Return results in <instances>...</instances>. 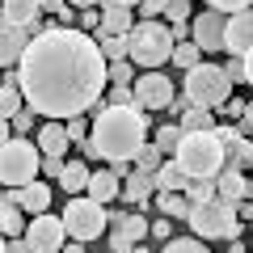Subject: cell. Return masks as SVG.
I'll list each match as a JSON object with an SVG mask.
<instances>
[{
    "instance_id": "3",
    "label": "cell",
    "mask_w": 253,
    "mask_h": 253,
    "mask_svg": "<svg viewBox=\"0 0 253 253\" xmlns=\"http://www.w3.org/2000/svg\"><path fill=\"white\" fill-rule=\"evenodd\" d=\"M126 42H131V63L144 68V72H161V63H173V51H177L173 26L161 21V17L135 21V30L126 34Z\"/></svg>"
},
{
    "instance_id": "19",
    "label": "cell",
    "mask_w": 253,
    "mask_h": 253,
    "mask_svg": "<svg viewBox=\"0 0 253 253\" xmlns=\"http://www.w3.org/2000/svg\"><path fill=\"white\" fill-rule=\"evenodd\" d=\"M84 194H89V199H97V203H114V199H123V177H118L114 169H97Z\"/></svg>"
},
{
    "instance_id": "56",
    "label": "cell",
    "mask_w": 253,
    "mask_h": 253,
    "mask_svg": "<svg viewBox=\"0 0 253 253\" xmlns=\"http://www.w3.org/2000/svg\"><path fill=\"white\" fill-rule=\"evenodd\" d=\"M63 253H68V249H63Z\"/></svg>"
},
{
    "instance_id": "7",
    "label": "cell",
    "mask_w": 253,
    "mask_h": 253,
    "mask_svg": "<svg viewBox=\"0 0 253 253\" xmlns=\"http://www.w3.org/2000/svg\"><path fill=\"white\" fill-rule=\"evenodd\" d=\"M181 93L190 97V106H203V110H215L219 114L228 106V97H232V81H228V72L215 68V63H199V68L186 72Z\"/></svg>"
},
{
    "instance_id": "51",
    "label": "cell",
    "mask_w": 253,
    "mask_h": 253,
    "mask_svg": "<svg viewBox=\"0 0 253 253\" xmlns=\"http://www.w3.org/2000/svg\"><path fill=\"white\" fill-rule=\"evenodd\" d=\"M110 169H114L118 177H126V173H135V169H131V161H114V165H110Z\"/></svg>"
},
{
    "instance_id": "6",
    "label": "cell",
    "mask_w": 253,
    "mask_h": 253,
    "mask_svg": "<svg viewBox=\"0 0 253 253\" xmlns=\"http://www.w3.org/2000/svg\"><path fill=\"white\" fill-rule=\"evenodd\" d=\"M42 148L30 144L26 135H13L4 139V148H0V181H4V190H21L30 186V181L38 177V169H42Z\"/></svg>"
},
{
    "instance_id": "53",
    "label": "cell",
    "mask_w": 253,
    "mask_h": 253,
    "mask_svg": "<svg viewBox=\"0 0 253 253\" xmlns=\"http://www.w3.org/2000/svg\"><path fill=\"white\" fill-rule=\"evenodd\" d=\"M110 4H126V9H131V4H139V0H110Z\"/></svg>"
},
{
    "instance_id": "8",
    "label": "cell",
    "mask_w": 253,
    "mask_h": 253,
    "mask_svg": "<svg viewBox=\"0 0 253 253\" xmlns=\"http://www.w3.org/2000/svg\"><path fill=\"white\" fill-rule=\"evenodd\" d=\"M63 224H68V236L72 241H97L101 232H106L110 224V211L106 203L89 199V194H76V199H68V207H63Z\"/></svg>"
},
{
    "instance_id": "18",
    "label": "cell",
    "mask_w": 253,
    "mask_h": 253,
    "mask_svg": "<svg viewBox=\"0 0 253 253\" xmlns=\"http://www.w3.org/2000/svg\"><path fill=\"white\" fill-rule=\"evenodd\" d=\"M131 30H135V21H131V9H126V4H101V30H97V38L101 34H131Z\"/></svg>"
},
{
    "instance_id": "27",
    "label": "cell",
    "mask_w": 253,
    "mask_h": 253,
    "mask_svg": "<svg viewBox=\"0 0 253 253\" xmlns=\"http://www.w3.org/2000/svg\"><path fill=\"white\" fill-rule=\"evenodd\" d=\"M181 126H186V131H215V110L190 106L186 114H181Z\"/></svg>"
},
{
    "instance_id": "4",
    "label": "cell",
    "mask_w": 253,
    "mask_h": 253,
    "mask_svg": "<svg viewBox=\"0 0 253 253\" xmlns=\"http://www.w3.org/2000/svg\"><path fill=\"white\" fill-rule=\"evenodd\" d=\"M173 161L186 169V177H219L228 169V148L215 131H186V139L177 144Z\"/></svg>"
},
{
    "instance_id": "17",
    "label": "cell",
    "mask_w": 253,
    "mask_h": 253,
    "mask_svg": "<svg viewBox=\"0 0 253 253\" xmlns=\"http://www.w3.org/2000/svg\"><path fill=\"white\" fill-rule=\"evenodd\" d=\"M110 224H114V232L123 236V241H131V245H144V236L152 232V224L144 219V211H131V215L110 211Z\"/></svg>"
},
{
    "instance_id": "52",
    "label": "cell",
    "mask_w": 253,
    "mask_h": 253,
    "mask_svg": "<svg viewBox=\"0 0 253 253\" xmlns=\"http://www.w3.org/2000/svg\"><path fill=\"white\" fill-rule=\"evenodd\" d=\"M245 84H253V51L245 55Z\"/></svg>"
},
{
    "instance_id": "34",
    "label": "cell",
    "mask_w": 253,
    "mask_h": 253,
    "mask_svg": "<svg viewBox=\"0 0 253 253\" xmlns=\"http://www.w3.org/2000/svg\"><path fill=\"white\" fill-rule=\"evenodd\" d=\"M106 106H135V84H110Z\"/></svg>"
},
{
    "instance_id": "25",
    "label": "cell",
    "mask_w": 253,
    "mask_h": 253,
    "mask_svg": "<svg viewBox=\"0 0 253 253\" xmlns=\"http://www.w3.org/2000/svg\"><path fill=\"white\" fill-rule=\"evenodd\" d=\"M181 139H186V126H181V123H165V126H156V139H152V144L161 148L165 156H173Z\"/></svg>"
},
{
    "instance_id": "23",
    "label": "cell",
    "mask_w": 253,
    "mask_h": 253,
    "mask_svg": "<svg viewBox=\"0 0 253 253\" xmlns=\"http://www.w3.org/2000/svg\"><path fill=\"white\" fill-rule=\"evenodd\" d=\"M38 17H42V4L38 0H4V21L9 26H38Z\"/></svg>"
},
{
    "instance_id": "29",
    "label": "cell",
    "mask_w": 253,
    "mask_h": 253,
    "mask_svg": "<svg viewBox=\"0 0 253 253\" xmlns=\"http://www.w3.org/2000/svg\"><path fill=\"white\" fill-rule=\"evenodd\" d=\"M219 194V177H194L186 186V199L190 203H207V199H215Z\"/></svg>"
},
{
    "instance_id": "16",
    "label": "cell",
    "mask_w": 253,
    "mask_h": 253,
    "mask_svg": "<svg viewBox=\"0 0 253 253\" xmlns=\"http://www.w3.org/2000/svg\"><path fill=\"white\" fill-rule=\"evenodd\" d=\"M4 194L17 199L30 215H46V207H51V186H46V181H30V186H21V190H4Z\"/></svg>"
},
{
    "instance_id": "55",
    "label": "cell",
    "mask_w": 253,
    "mask_h": 253,
    "mask_svg": "<svg viewBox=\"0 0 253 253\" xmlns=\"http://www.w3.org/2000/svg\"><path fill=\"white\" fill-rule=\"evenodd\" d=\"M249 241H253V232H249Z\"/></svg>"
},
{
    "instance_id": "33",
    "label": "cell",
    "mask_w": 253,
    "mask_h": 253,
    "mask_svg": "<svg viewBox=\"0 0 253 253\" xmlns=\"http://www.w3.org/2000/svg\"><path fill=\"white\" fill-rule=\"evenodd\" d=\"M165 21H169V26H190V21H194V13H190V0H169Z\"/></svg>"
},
{
    "instance_id": "35",
    "label": "cell",
    "mask_w": 253,
    "mask_h": 253,
    "mask_svg": "<svg viewBox=\"0 0 253 253\" xmlns=\"http://www.w3.org/2000/svg\"><path fill=\"white\" fill-rule=\"evenodd\" d=\"M131 76H135V63L131 59H114L110 63V84H131Z\"/></svg>"
},
{
    "instance_id": "36",
    "label": "cell",
    "mask_w": 253,
    "mask_h": 253,
    "mask_svg": "<svg viewBox=\"0 0 253 253\" xmlns=\"http://www.w3.org/2000/svg\"><path fill=\"white\" fill-rule=\"evenodd\" d=\"M34 118H38V110H21L17 118H9V126H13V135H26V131H34Z\"/></svg>"
},
{
    "instance_id": "49",
    "label": "cell",
    "mask_w": 253,
    "mask_h": 253,
    "mask_svg": "<svg viewBox=\"0 0 253 253\" xmlns=\"http://www.w3.org/2000/svg\"><path fill=\"white\" fill-rule=\"evenodd\" d=\"M236 215H241L245 224H253V203H249V199H245V203H236Z\"/></svg>"
},
{
    "instance_id": "48",
    "label": "cell",
    "mask_w": 253,
    "mask_h": 253,
    "mask_svg": "<svg viewBox=\"0 0 253 253\" xmlns=\"http://www.w3.org/2000/svg\"><path fill=\"white\" fill-rule=\"evenodd\" d=\"M38 4H42V13H55V17L68 9V0H38Z\"/></svg>"
},
{
    "instance_id": "22",
    "label": "cell",
    "mask_w": 253,
    "mask_h": 253,
    "mask_svg": "<svg viewBox=\"0 0 253 253\" xmlns=\"http://www.w3.org/2000/svg\"><path fill=\"white\" fill-rule=\"evenodd\" d=\"M152 177H156V194H186V186H190L186 169H181L177 161H165Z\"/></svg>"
},
{
    "instance_id": "5",
    "label": "cell",
    "mask_w": 253,
    "mask_h": 253,
    "mask_svg": "<svg viewBox=\"0 0 253 253\" xmlns=\"http://www.w3.org/2000/svg\"><path fill=\"white\" fill-rule=\"evenodd\" d=\"M190 232L203 236V241H236L241 232V215H236V203L228 199H207V203H194L190 207Z\"/></svg>"
},
{
    "instance_id": "45",
    "label": "cell",
    "mask_w": 253,
    "mask_h": 253,
    "mask_svg": "<svg viewBox=\"0 0 253 253\" xmlns=\"http://www.w3.org/2000/svg\"><path fill=\"white\" fill-rule=\"evenodd\" d=\"M42 173H46V177H59V173H63V156H46V161H42Z\"/></svg>"
},
{
    "instance_id": "20",
    "label": "cell",
    "mask_w": 253,
    "mask_h": 253,
    "mask_svg": "<svg viewBox=\"0 0 253 253\" xmlns=\"http://www.w3.org/2000/svg\"><path fill=\"white\" fill-rule=\"evenodd\" d=\"M0 228H4V236H26V228H30V211L9 194L0 199Z\"/></svg>"
},
{
    "instance_id": "43",
    "label": "cell",
    "mask_w": 253,
    "mask_h": 253,
    "mask_svg": "<svg viewBox=\"0 0 253 253\" xmlns=\"http://www.w3.org/2000/svg\"><path fill=\"white\" fill-rule=\"evenodd\" d=\"M165 9H169V0H139V13L144 17H161Z\"/></svg>"
},
{
    "instance_id": "30",
    "label": "cell",
    "mask_w": 253,
    "mask_h": 253,
    "mask_svg": "<svg viewBox=\"0 0 253 253\" xmlns=\"http://www.w3.org/2000/svg\"><path fill=\"white\" fill-rule=\"evenodd\" d=\"M97 42H101V55H106L110 63L114 59H131V42H126L123 34H101Z\"/></svg>"
},
{
    "instance_id": "41",
    "label": "cell",
    "mask_w": 253,
    "mask_h": 253,
    "mask_svg": "<svg viewBox=\"0 0 253 253\" xmlns=\"http://www.w3.org/2000/svg\"><path fill=\"white\" fill-rule=\"evenodd\" d=\"M0 253H34V249H30L26 236H4V249H0Z\"/></svg>"
},
{
    "instance_id": "50",
    "label": "cell",
    "mask_w": 253,
    "mask_h": 253,
    "mask_svg": "<svg viewBox=\"0 0 253 253\" xmlns=\"http://www.w3.org/2000/svg\"><path fill=\"white\" fill-rule=\"evenodd\" d=\"M68 4H72V9H81V13H84V9H97V4H106V0H68Z\"/></svg>"
},
{
    "instance_id": "15",
    "label": "cell",
    "mask_w": 253,
    "mask_h": 253,
    "mask_svg": "<svg viewBox=\"0 0 253 253\" xmlns=\"http://www.w3.org/2000/svg\"><path fill=\"white\" fill-rule=\"evenodd\" d=\"M156 194V177L152 173H144V169H135V173H126L123 177V203H131V207H139L144 211V203Z\"/></svg>"
},
{
    "instance_id": "38",
    "label": "cell",
    "mask_w": 253,
    "mask_h": 253,
    "mask_svg": "<svg viewBox=\"0 0 253 253\" xmlns=\"http://www.w3.org/2000/svg\"><path fill=\"white\" fill-rule=\"evenodd\" d=\"M68 135H72V144H84V139L93 135V126L84 123V114L81 118H68Z\"/></svg>"
},
{
    "instance_id": "10",
    "label": "cell",
    "mask_w": 253,
    "mask_h": 253,
    "mask_svg": "<svg viewBox=\"0 0 253 253\" xmlns=\"http://www.w3.org/2000/svg\"><path fill=\"white\" fill-rule=\"evenodd\" d=\"M173 97H177V89H173V81L165 72H144L135 81V106L139 110H169Z\"/></svg>"
},
{
    "instance_id": "42",
    "label": "cell",
    "mask_w": 253,
    "mask_h": 253,
    "mask_svg": "<svg viewBox=\"0 0 253 253\" xmlns=\"http://www.w3.org/2000/svg\"><path fill=\"white\" fill-rule=\"evenodd\" d=\"M81 30H84V34H89V30L97 34V30H101V13H97V9H84V13H81Z\"/></svg>"
},
{
    "instance_id": "2",
    "label": "cell",
    "mask_w": 253,
    "mask_h": 253,
    "mask_svg": "<svg viewBox=\"0 0 253 253\" xmlns=\"http://www.w3.org/2000/svg\"><path fill=\"white\" fill-rule=\"evenodd\" d=\"M97 118H93V148L101 161H135V152L148 144V118L139 106H106L97 101Z\"/></svg>"
},
{
    "instance_id": "9",
    "label": "cell",
    "mask_w": 253,
    "mask_h": 253,
    "mask_svg": "<svg viewBox=\"0 0 253 253\" xmlns=\"http://www.w3.org/2000/svg\"><path fill=\"white\" fill-rule=\"evenodd\" d=\"M26 241L34 253H63V241H68V224L63 215H30V228H26Z\"/></svg>"
},
{
    "instance_id": "1",
    "label": "cell",
    "mask_w": 253,
    "mask_h": 253,
    "mask_svg": "<svg viewBox=\"0 0 253 253\" xmlns=\"http://www.w3.org/2000/svg\"><path fill=\"white\" fill-rule=\"evenodd\" d=\"M110 81V59L101 42L76 26H46L34 34L26 59L17 63V84L26 93L30 110L42 118H81L101 101Z\"/></svg>"
},
{
    "instance_id": "32",
    "label": "cell",
    "mask_w": 253,
    "mask_h": 253,
    "mask_svg": "<svg viewBox=\"0 0 253 253\" xmlns=\"http://www.w3.org/2000/svg\"><path fill=\"white\" fill-rule=\"evenodd\" d=\"M161 165H165V152H161L156 144H144V148L135 152V169H144V173H156Z\"/></svg>"
},
{
    "instance_id": "46",
    "label": "cell",
    "mask_w": 253,
    "mask_h": 253,
    "mask_svg": "<svg viewBox=\"0 0 253 253\" xmlns=\"http://www.w3.org/2000/svg\"><path fill=\"white\" fill-rule=\"evenodd\" d=\"M131 249H135L131 241H123L118 232H110V253H131Z\"/></svg>"
},
{
    "instance_id": "44",
    "label": "cell",
    "mask_w": 253,
    "mask_h": 253,
    "mask_svg": "<svg viewBox=\"0 0 253 253\" xmlns=\"http://www.w3.org/2000/svg\"><path fill=\"white\" fill-rule=\"evenodd\" d=\"M152 236H161V241H173V219H169V215H161V219L152 224Z\"/></svg>"
},
{
    "instance_id": "37",
    "label": "cell",
    "mask_w": 253,
    "mask_h": 253,
    "mask_svg": "<svg viewBox=\"0 0 253 253\" xmlns=\"http://www.w3.org/2000/svg\"><path fill=\"white\" fill-rule=\"evenodd\" d=\"M207 9H219V13H245V9H253V0H207Z\"/></svg>"
},
{
    "instance_id": "21",
    "label": "cell",
    "mask_w": 253,
    "mask_h": 253,
    "mask_svg": "<svg viewBox=\"0 0 253 253\" xmlns=\"http://www.w3.org/2000/svg\"><path fill=\"white\" fill-rule=\"evenodd\" d=\"M219 199H228V203L253 199V181L245 177L241 169H224V173H219Z\"/></svg>"
},
{
    "instance_id": "31",
    "label": "cell",
    "mask_w": 253,
    "mask_h": 253,
    "mask_svg": "<svg viewBox=\"0 0 253 253\" xmlns=\"http://www.w3.org/2000/svg\"><path fill=\"white\" fill-rule=\"evenodd\" d=\"M161 253H211V249L203 236H173V241H165Z\"/></svg>"
},
{
    "instance_id": "39",
    "label": "cell",
    "mask_w": 253,
    "mask_h": 253,
    "mask_svg": "<svg viewBox=\"0 0 253 253\" xmlns=\"http://www.w3.org/2000/svg\"><path fill=\"white\" fill-rule=\"evenodd\" d=\"M224 72H228V81H232V84H241L245 81V59H241V55H232V59L224 63Z\"/></svg>"
},
{
    "instance_id": "14",
    "label": "cell",
    "mask_w": 253,
    "mask_h": 253,
    "mask_svg": "<svg viewBox=\"0 0 253 253\" xmlns=\"http://www.w3.org/2000/svg\"><path fill=\"white\" fill-rule=\"evenodd\" d=\"M38 148H42V156H68V148H72L68 123H59V118H46V123L38 126Z\"/></svg>"
},
{
    "instance_id": "13",
    "label": "cell",
    "mask_w": 253,
    "mask_h": 253,
    "mask_svg": "<svg viewBox=\"0 0 253 253\" xmlns=\"http://www.w3.org/2000/svg\"><path fill=\"white\" fill-rule=\"evenodd\" d=\"M224 51H228V55H241V59L253 51V9L232 13V17H228V38H224Z\"/></svg>"
},
{
    "instance_id": "54",
    "label": "cell",
    "mask_w": 253,
    "mask_h": 253,
    "mask_svg": "<svg viewBox=\"0 0 253 253\" xmlns=\"http://www.w3.org/2000/svg\"><path fill=\"white\" fill-rule=\"evenodd\" d=\"M131 253H148V249H144V245H135V249H131Z\"/></svg>"
},
{
    "instance_id": "12",
    "label": "cell",
    "mask_w": 253,
    "mask_h": 253,
    "mask_svg": "<svg viewBox=\"0 0 253 253\" xmlns=\"http://www.w3.org/2000/svg\"><path fill=\"white\" fill-rule=\"evenodd\" d=\"M30 42H34V30L30 26H0V63L4 68H17L21 59H26V51H30Z\"/></svg>"
},
{
    "instance_id": "11",
    "label": "cell",
    "mask_w": 253,
    "mask_h": 253,
    "mask_svg": "<svg viewBox=\"0 0 253 253\" xmlns=\"http://www.w3.org/2000/svg\"><path fill=\"white\" fill-rule=\"evenodd\" d=\"M190 38L203 46V51H224V38H228V13L207 9L190 21Z\"/></svg>"
},
{
    "instance_id": "24",
    "label": "cell",
    "mask_w": 253,
    "mask_h": 253,
    "mask_svg": "<svg viewBox=\"0 0 253 253\" xmlns=\"http://www.w3.org/2000/svg\"><path fill=\"white\" fill-rule=\"evenodd\" d=\"M93 181V169L84 161H63V173H59V186L68 190V194H84Z\"/></svg>"
},
{
    "instance_id": "26",
    "label": "cell",
    "mask_w": 253,
    "mask_h": 253,
    "mask_svg": "<svg viewBox=\"0 0 253 253\" xmlns=\"http://www.w3.org/2000/svg\"><path fill=\"white\" fill-rule=\"evenodd\" d=\"M156 207L169 219H190V207H194V203H190L186 194H156Z\"/></svg>"
},
{
    "instance_id": "28",
    "label": "cell",
    "mask_w": 253,
    "mask_h": 253,
    "mask_svg": "<svg viewBox=\"0 0 253 253\" xmlns=\"http://www.w3.org/2000/svg\"><path fill=\"white\" fill-rule=\"evenodd\" d=\"M203 63V46L190 38V42H177V51H173V68H181V72H190V68H199Z\"/></svg>"
},
{
    "instance_id": "47",
    "label": "cell",
    "mask_w": 253,
    "mask_h": 253,
    "mask_svg": "<svg viewBox=\"0 0 253 253\" xmlns=\"http://www.w3.org/2000/svg\"><path fill=\"white\" fill-rule=\"evenodd\" d=\"M236 126H241V135H249V139H253V101H249V110H245V118H241Z\"/></svg>"
},
{
    "instance_id": "40",
    "label": "cell",
    "mask_w": 253,
    "mask_h": 253,
    "mask_svg": "<svg viewBox=\"0 0 253 253\" xmlns=\"http://www.w3.org/2000/svg\"><path fill=\"white\" fill-rule=\"evenodd\" d=\"M245 110H249V101H245V97H228V106L219 110V114H228V118H236V123H241Z\"/></svg>"
}]
</instances>
